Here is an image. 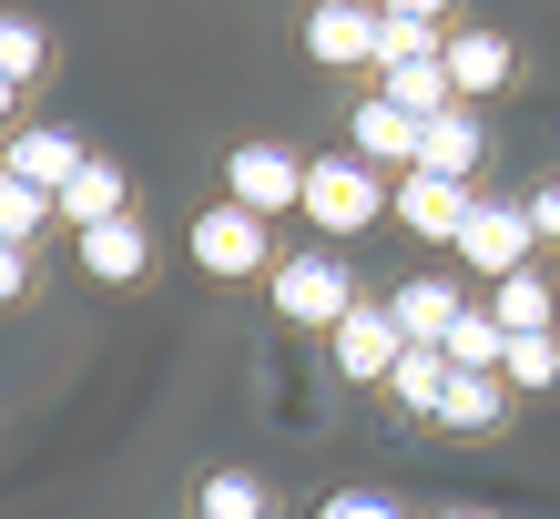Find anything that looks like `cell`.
<instances>
[{"label":"cell","mask_w":560,"mask_h":519,"mask_svg":"<svg viewBox=\"0 0 560 519\" xmlns=\"http://www.w3.org/2000/svg\"><path fill=\"white\" fill-rule=\"evenodd\" d=\"M377 214H387V184L357 164V153H326V164H306V224H316V235H368Z\"/></svg>","instance_id":"cell-1"},{"label":"cell","mask_w":560,"mask_h":519,"mask_svg":"<svg viewBox=\"0 0 560 519\" xmlns=\"http://www.w3.org/2000/svg\"><path fill=\"white\" fill-rule=\"evenodd\" d=\"M347 306H357V285H347V266H337V255H285V266H276V316H285V327H326V337H337L347 327Z\"/></svg>","instance_id":"cell-2"},{"label":"cell","mask_w":560,"mask_h":519,"mask_svg":"<svg viewBox=\"0 0 560 519\" xmlns=\"http://www.w3.org/2000/svg\"><path fill=\"white\" fill-rule=\"evenodd\" d=\"M224 204H245L255 224L306 204V164H295L285 143H235V164H224Z\"/></svg>","instance_id":"cell-3"},{"label":"cell","mask_w":560,"mask_h":519,"mask_svg":"<svg viewBox=\"0 0 560 519\" xmlns=\"http://www.w3.org/2000/svg\"><path fill=\"white\" fill-rule=\"evenodd\" d=\"M530 204H479L469 214V235H458V266H469V275H489V285H510L520 266H530Z\"/></svg>","instance_id":"cell-4"},{"label":"cell","mask_w":560,"mask_h":519,"mask_svg":"<svg viewBox=\"0 0 560 519\" xmlns=\"http://www.w3.org/2000/svg\"><path fill=\"white\" fill-rule=\"evenodd\" d=\"M387 214H398L418 245H458V235H469V214H479V193L469 184H439V174H398Z\"/></svg>","instance_id":"cell-5"},{"label":"cell","mask_w":560,"mask_h":519,"mask_svg":"<svg viewBox=\"0 0 560 519\" xmlns=\"http://www.w3.org/2000/svg\"><path fill=\"white\" fill-rule=\"evenodd\" d=\"M326 346H337V377L347 387H387V377H398V356H408V337H398V316H387V306H347V327L326 337Z\"/></svg>","instance_id":"cell-6"},{"label":"cell","mask_w":560,"mask_h":519,"mask_svg":"<svg viewBox=\"0 0 560 519\" xmlns=\"http://www.w3.org/2000/svg\"><path fill=\"white\" fill-rule=\"evenodd\" d=\"M306 51L326 72H357V61H387V31H377V11H357V0H326V11H306Z\"/></svg>","instance_id":"cell-7"},{"label":"cell","mask_w":560,"mask_h":519,"mask_svg":"<svg viewBox=\"0 0 560 519\" xmlns=\"http://www.w3.org/2000/svg\"><path fill=\"white\" fill-rule=\"evenodd\" d=\"M194 266H205V275H255V266H266V224H255L245 204L194 214Z\"/></svg>","instance_id":"cell-8"},{"label":"cell","mask_w":560,"mask_h":519,"mask_svg":"<svg viewBox=\"0 0 560 519\" xmlns=\"http://www.w3.org/2000/svg\"><path fill=\"white\" fill-rule=\"evenodd\" d=\"M92 164V153L72 143V133H61V122H31V133H11V164H0V174H11V184H31V193H51V204H61V184H72Z\"/></svg>","instance_id":"cell-9"},{"label":"cell","mask_w":560,"mask_h":519,"mask_svg":"<svg viewBox=\"0 0 560 519\" xmlns=\"http://www.w3.org/2000/svg\"><path fill=\"white\" fill-rule=\"evenodd\" d=\"M347 153H357V164H408L418 174V113H398V103H377V92H368V103H357V122H347Z\"/></svg>","instance_id":"cell-10"},{"label":"cell","mask_w":560,"mask_h":519,"mask_svg":"<svg viewBox=\"0 0 560 519\" xmlns=\"http://www.w3.org/2000/svg\"><path fill=\"white\" fill-rule=\"evenodd\" d=\"M387 316H398V337H408V346H448V327H458L469 306H458V285H448V275H408L398 296H387Z\"/></svg>","instance_id":"cell-11"},{"label":"cell","mask_w":560,"mask_h":519,"mask_svg":"<svg viewBox=\"0 0 560 519\" xmlns=\"http://www.w3.org/2000/svg\"><path fill=\"white\" fill-rule=\"evenodd\" d=\"M418 174H439V184H469L479 174V113L469 103H448L439 122H418Z\"/></svg>","instance_id":"cell-12"},{"label":"cell","mask_w":560,"mask_h":519,"mask_svg":"<svg viewBox=\"0 0 560 519\" xmlns=\"http://www.w3.org/2000/svg\"><path fill=\"white\" fill-rule=\"evenodd\" d=\"M500 82H510V42H500V31H448V92H458V103L479 113Z\"/></svg>","instance_id":"cell-13"},{"label":"cell","mask_w":560,"mask_h":519,"mask_svg":"<svg viewBox=\"0 0 560 519\" xmlns=\"http://www.w3.org/2000/svg\"><path fill=\"white\" fill-rule=\"evenodd\" d=\"M72 255H82V275H92V285H133V275L153 266V235H143L133 214H122V224H92Z\"/></svg>","instance_id":"cell-14"},{"label":"cell","mask_w":560,"mask_h":519,"mask_svg":"<svg viewBox=\"0 0 560 519\" xmlns=\"http://www.w3.org/2000/svg\"><path fill=\"white\" fill-rule=\"evenodd\" d=\"M377 103H398V113H418V122H439L458 92H448V51H428V61H387L377 72Z\"/></svg>","instance_id":"cell-15"},{"label":"cell","mask_w":560,"mask_h":519,"mask_svg":"<svg viewBox=\"0 0 560 519\" xmlns=\"http://www.w3.org/2000/svg\"><path fill=\"white\" fill-rule=\"evenodd\" d=\"M61 224H72V235H92V224H122V164H103V153H92V164L61 184Z\"/></svg>","instance_id":"cell-16"},{"label":"cell","mask_w":560,"mask_h":519,"mask_svg":"<svg viewBox=\"0 0 560 519\" xmlns=\"http://www.w3.org/2000/svg\"><path fill=\"white\" fill-rule=\"evenodd\" d=\"M448 367L458 377H500V356H510V337H500V316H489V306H469V316H458V327H448Z\"/></svg>","instance_id":"cell-17"},{"label":"cell","mask_w":560,"mask_h":519,"mask_svg":"<svg viewBox=\"0 0 560 519\" xmlns=\"http://www.w3.org/2000/svg\"><path fill=\"white\" fill-rule=\"evenodd\" d=\"M448 377H458V367H448L439 346H408V356H398V377H387V398L418 408V417H439V408H448Z\"/></svg>","instance_id":"cell-18"},{"label":"cell","mask_w":560,"mask_h":519,"mask_svg":"<svg viewBox=\"0 0 560 519\" xmlns=\"http://www.w3.org/2000/svg\"><path fill=\"white\" fill-rule=\"evenodd\" d=\"M500 417H510V387L500 377H448V408H439V428H500Z\"/></svg>","instance_id":"cell-19"},{"label":"cell","mask_w":560,"mask_h":519,"mask_svg":"<svg viewBox=\"0 0 560 519\" xmlns=\"http://www.w3.org/2000/svg\"><path fill=\"white\" fill-rule=\"evenodd\" d=\"M489 316H500V337H540V327H550V275L520 266L500 296H489Z\"/></svg>","instance_id":"cell-20"},{"label":"cell","mask_w":560,"mask_h":519,"mask_svg":"<svg viewBox=\"0 0 560 519\" xmlns=\"http://www.w3.org/2000/svg\"><path fill=\"white\" fill-rule=\"evenodd\" d=\"M500 387H560V337H550V327H540V337H510Z\"/></svg>","instance_id":"cell-21"},{"label":"cell","mask_w":560,"mask_h":519,"mask_svg":"<svg viewBox=\"0 0 560 519\" xmlns=\"http://www.w3.org/2000/svg\"><path fill=\"white\" fill-rule=\"evenodd\" d=\"M51 214H61L51 193H31V184H11V174H0V245H31Z\"/></svg>","instance_id":"cell-22"},{"label":"cell","mask_w":560,"mask_h":519,"mask_svg":"<svg viewBox=\"0 0 560 519\" xmlns=\"http://www.w3.org/2000/svg\"><path fill=\"white\" fill-rule=\"evenodd\" d=\"M205 519H266V479H245V469L205 479Z\"/></svg>","instance_id":"cell-23"},{"label":"cell","mask_w":560,"mask_h":519,"mask_svg":"<svg viewBox=\"0 0 560 519\" xmlns=\"http://www.w3.org/2000/svg\"><path fill=\"white\" fill-rule=\"evenodd\" d=\"M42 61H51V42H42V31H31V21H0V82H31Z\"/></svg>","instance_id":"cell-24"},{"label":"cell","mask_w":560,"mask_h":519,"mask_svg":"<svg viewBox=\"0 0 560 519\" xmlns=\"http://www.w3.org/2000/svg\"><path fill=\"white\" fill-rule=\"evenodd\" d=\"M316 519H408V509L387 499V489H337V499H326Z\"/></svg>","instance_id":"cell-25"},{"label":"cell","mask_w":560,"mask_h":519,"mask_svg":"<svg viewBox=\"0 0 560 519\" xmlns=\"http://www.w3.org/2000/svg\"><path fill=\"white\" fill-rule=\"evenodd\" d=\"M530 235H540V245H560V184H540V193H530Z\"/></svg>","instance_id":"cell-26"},{"label":"cell","mask_w":560,"mask_h":519,"mask_svg":"<svg viewBox=\"0 0 560 519\" xmlns=\"http://www.w3.org/2000/svg\"><path fill=\"white\" fill-rule=\"evenodd\" d=\"M21 285H31V255H21V245H0V306H11Z\"/></svg>","instance_id":"cell-27"},{"label":"cell","mask_w":560,"mask_h":519,"mask_svg":"<svg viewBox=\"0 0 560 519\" xmlns=\"http://www.w3.org/2000/svg\"><path fill=\"white\" fill-rule=\"evenodd\" d=\"M439 519H500V509H439Z\"/></svg>","instance_id":"cell-28"},{"label":"cell","mask_w":560,"mask_h":519,"mask_svg":"<svg viewBox=\"0 0 560 519\" xmlns=\"http://www.w3.org/2000/svg\"><path fill=\"white\" fill-rule=\"evenodd\" d=\"M11 92H21V82H0V122H11Z\"/></svg>","instance_id":"cell-29"},{"label":"cell","mask_w":560,"mask_h":519,"mask_svg":"<svg viewBox=\"0 0 560 519\" xmlns=\"http://www.w3.org/2000/svg\"><path fill=\"white\" fill-rule=\"evenodd\" d=\"M0 164H11V153H0Z\"/></svg>","instance_id":"cell-30"}]
</instances>
